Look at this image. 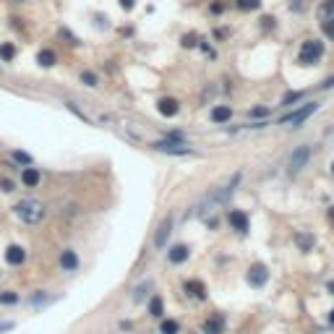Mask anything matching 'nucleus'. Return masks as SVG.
<instances>
[{
  "label": "nucleus",
  "mask_w": 334,
  "mask_h": 334,
  "mask_svg": "<svg viewBox=\"0 0 334 334\" xmlns=\"http://www.w3.org/2000/svg\"><path fill=\"white\" fill-rule=\"evenodd\" d=\"M13 214L26 225H37V222L44 219V206L37 199H21L16 206H13Z\"/></svg>",
  "instance_id": "nucleus-1"
},
{
  "label": "nucleus",
  "mask_w": 334,
  "mask_h": 334,
  "mask_svg": "<svg viewBox=\"0 0 334 334\" xmlns=\"http://www.w3.org/2000/svg\"><path fill=\"white\" fill-rule=\"evenodd\" d=\"M321 55H324V42H318V39H308V42H303L298 60H300L303 66H316L318 60H321Z\"/></svg>",
  "instance_id": "nucleus-2"
},
{
  "label": "nucleus",
  "mask_w": 334,
  "mask_h": 334,
  "mask_svg": "<svg viewBox=\"0 0 334 334\" xmlns=\"http://www.w3.org/2000/svg\"><path fill=\"white\" fill-rule=\"evenodd\" d=\"M240 183V173L238 175H233V180L227 186H222L219 191H214L211 196H206V201L201 204V211H206V209H211V206H217V204H222V201H227L233 196V191H235V186Z\"/></svg>",
  "instance_id": "nucleus-3"
},
{
  "label": "nucleus",
  "mask_w": 334,
  "mask_h": 334,
  "mask_svg": "<svg viewBox=\"0 0 334 334\" xmlns=\"http://www.w3.org/2000/svg\"><path fill=\"white\" fill-rule=\"evenodd\" d=\"M154 149L157 151H167V154H186V151H191V146L183 141V136H180V133H170L164 141H157Z\"/></svg>",
  "instance_id": "nucleus-4"
},
{
  "label": "nucleus",
  "mask_w": 334,
  "mask_h": 334,
  "mask_svg": "<svg viewBox=\"0 0 334 334\" xmlns=\"http://www.w3.org/2000/svg\"><path fill=\"white\" fill-rule=\"evenodd\" d=\"M308 159H311V146H306V144H300L295 151H293V157H290V162H287V173L290 175H295V173H300L303 167L308 164Z\"/></svg>",
  "instance_id": "nucleus-5"
},
{
  "label": "nucleus",
  "mask_w": 334,
  "mask_h": 334,
  "mask_svg": "<svg viewBox=\"0 0 334 334\" xmlns=\"http://www.w3.org/2000/svg\"><path fill=\"white\" fill-rule=\"evenodd\" d=\"M316 110H318V102H308L306 107L295 110L293 115H285V118H282V123H285V126H300L303 120H308V118H311Z\"/></svg>",
  "instance_id": "nucleus-6"
},
{
  "label": "nucleus",
  "mask_w": 334,
  "mask_h": 334,
  "mask_svg": "<svg viewBox=\"0 0 334 334\" xmlns=\"http://www.w3.org/2000/svg\"><path fill=\"white\" fill-rule=\"evenodd\" d=\"M227 222H230V227H233V230H238V233H248V227H251L248 214H246V211H240V209H230Z\"/></svg>",
  "instance_id": "nucleus-7"
},
{
  "label": "nucleus",
  "mask_w": 334,
  "mask_h": 334,
  "mask_svg": "<svg viewBox=\"0 0 334 334\" xmlns=\"http://www.w3.org/2000/svg\"><path fill=\"white\" fill-rule=\"evenodd\" d=\"M266 280H269V271H266V266H264V264H253V266L248 269V282H251L253 287L266 285Z\"/></svg>",
  "instance_id": "nucleus-8"
},
{
  "label": "nucleus",
  "mask_w": 334,
  "mask_h": 334,
  "mask_svg": "<svg viewBox=\"0 0 334 334\" xmlns=\"http://www.w3.org/2000/svg\"><path fill=\"white\" fill-rule=\"evenodd\" d=\"M21 183H24L26 188H37V186L42 183V173L37 170V167H32V164L24 167V170H21Z\"/></svg>",
  "instance_id": "nucleus-9"
},
{
  "label": "nucleus",
  "mask_w": 334,
  "mask_h": 334,
  "mask_svg": "<svg viewBox=\"0 0 334 334\" xmlns=\"http://www.w3.org/2000/svg\"><path fill=\"white\" fill-rule=\"evenodd\" d=\"M6 261L11 266H21L26 261V248L24 246H8L6 248Z\"/></svg>",
  "instance_id": "nucleus-10"
},
{
  "label": "nucleus",
  "mask_w": 334,
  "mask_h": 334,
  "mask_svg": "<svg viewBox=\"0 0 334 334\" xmlns=\"http://www.w3.org/2000/svg\"><path fill=\"white\" fill-rule=\"evenodd\" d=\"M170 233H173V219L167 217V219H162V225L157 227L154 246H157V248H164V246H167V238H170Z\"/></svg>",
  "instance_id": "nucleus-11"
},
{
  "label": "nucleus",
  "mask_w": 334,
  "mask_h": 334,
  "mask_svg": "<svg viewBox=\"0 0 334 334\" xmlns=\"http://www.w3.org/2000/svg\"><path fill=\"white\" fill-rule=\"evenodd\" d=\"M188 256H191V248L188 246H173L170 251H167V259H170V264H183V261H188Z\"/></svg>",
  "instance_id": "nucleus-12"
},
{
  "label": "nucleus",
  "mask_w": 334,
  "mask_h": 334,
  "mask_svg": "<svg viewBox=\"0 0 334 334\" xmlns=\"http://www.w3.org/2000/svg\"><path fill=\"white\" fill-rule=\"evenodd\" d=\"M60 266H63V271H76L79 269V256H76V251L66 248L63 253H60Z\"/></svg>",
  "instance_id": "nucleus-13"
},
{
  "label": "nucleus",
  "mask_w": 334,
  "mask_h": 334,
  "mask_svg": "<svg viewBox=\"0 0 334 334\" xmlns=\"http://www.w3.org/2000/svg\"><path fill=\"white\" fill-rule=\"evenodd\" d=\"M159 113L162 115H167V118H173V115H178V110H180V104H178V99H173V97H162L159 99Z\"/></svg>",
  "instance_id": "nucleus-14"
},
{
  "label": "nucleus",
  "mask_w": 334,
  "mask_h": 334,
  "mask_svg": "<svg viewBox=\"0 0 334 334\" xmlns=\"http://www.w3.org/2000/svg\"><path fill=\"white\" fill-rule=\"evenodd\" d=\"M186 293L201 300V298H206V287H204V282H199V280H191V282H186Z\"/></svg>",
  "instance_id": "nucleus-15"
},
{
  "label": "nucleus",
  "mask_w": 334,
  "mask_h": 334,
  "mask_svg": "<svg viewBox=\"0 0 334 334\" xmlns=\"http://www.w3.org/2000/svg\"><path fill=\"white\" fill-rule=\"evenodd\" d=\"M230 118H233V110L227 107V104H219V107L211 110V120H214V123H227Z\"/></svg>",
  "instance_id": "nucleus-16"
},
{
  "label": "nucleus",
  "mask_w": 334,
  "mask_h": 334,
  "mask_svg": "<svg viewBox=\"0 0 334 334\" xmlns=\"http://www.w3.org/2000/svg\"><path fill=\"white\" fill-rule=\"evenodd\" d=\"M222 326H225L222 316H211L209 321L204 324V334H222Z\"/></svg>",
  "instance_id": "nucleus-17"
},
{
  "label": "nucleus",
  "mask_w": 334,
  "mask_h": 334,
  "mask_svg": "<svg viewBox=\"0 0 334 334\" xmlns=\"http://www.w3.org/2000/svg\"><path fill=\"white\" fill-rule=\"evenodd\" d=\"M149 313L154 316V318H162V316H164V303H162L159 295H154V298L149 300Z\"/></svg>",
  "instance_id": "nucleus-18"
},
{
  "label": "nucleus",
  "mask_w": 334,
  "mask_h": 334,
  "mask_svg": "<svg viewBox=\"0 0 334 334\" xmlns=\"http://www.w3.org/2000/svg\"><path fill=\"white\" fill-rule=\"evenodd\" d=\"M37 60H39V66H44V68H52V66L58 63V58H55L52 50H42V52L37 55Z\"/></svg>",
  "instance_id": "nucleus-19"
},
{
  "label": "nucleus",
  "mask_w": 334,
  "mask_h": 334,
  "mask_svg": "<svg viewBox=\"0 0 334 334\" xmlns=\"http://www.w3.org/2000/svg\"><path fill=\"white\" fill-rule=\"evenodd\" d=\"M13 55H16V47H13V44H0V60H6V63H11L13 60Z\"/></svg>",
  "instance_id": "nucleus-20"
},
{
  "label": "nucleus",
  "mask_w": 334,
  "mask_h": 334,
  "mask_svg": "<svg viewBox=\"0 0 334 334\" xmlns=\"http://www.w3.org/2000/svg\"><path fill=\"white\" fill-rule=\"evenodd\" d=\"M159 331H162V334H178V331H180V324L173 321V318H167V321H162Z\"/></svg>",
  "instance_id": "nucleus-21"
},
{
  "label": "nucleus",
  "mask_w": 334,
  "mask_h": 334,
  "mask_svg": "<svg viewBox=\"0 0 334 334\" xmlns=\"http://www.w3.org/2000/svg\"><path fill=\"white\" fill-rule=\"evenodd\" d=\"M295 243H298L303 251H311V248H313V235H308V233H306V235H298Z\"/></svg>",
  "instance_id": "nucleus-22"
},
{
  "label": "nucleus",
  "mask_w": 334,
  "mask_h": 334,
  "mask_svg": "<svg viewBox=\"0 0 334 334\" xmlns=\"http://www.w3.org/2000/svg\"><path fill=\"white\" fill-rule=\"evenodd\" d=\"M235 3H238L240 11H256L261 6V0H235Z\"/></svg>",
  "instance_id": "nucleus-23"
},
{
  "label": "nucleus",
  "mask_w": 334,
  "mask_h": 334,
  "mask_svg": "<svg viewBox=\"0 0 334 334\" xmlns=\"http://www.w3.org/2000/svg\"><path fill=\"white\" fill-rule=\"evenodd\" d=\"M0 303H6V306H13V303H19V295L13 293V290H6V293H0Z\"/></svg>",
  "instance_id": "nucleus-24"
},
{
  "label": "nucleus",
  "mask_w": 334,
  "mask_h": 334,
  "mask_svg": "<svg viewBox=\"0 0 334 334\" xmlns=\"http://www.w3.org/2000/svg\"><path fill=\"white\" fill-rule=\"evenodd\" d=\"M321 16L324 19H334V0H324L321 3Z\"/></svg>",
  "instance_id": "nucleus-25"
},
{
  "label": "nucleus",
  "mask_w": 334,
  "mask_h": 334,
  "mask_svg": "<svg viewBox=\"0 0 334 334\" xmlns=\"http://www.w3.org/2000/svg\"><path fill=\"white\" fill-rule=\"evenodd\" d=\"M321 29H324V34L334 39V19H324L321 21Z\"/></svg>",
  "instance_id": "nucleus-26"
},
{
  "label": "nucleus",
  "mask_w": 334,
  "mask_h": 334,
  "mask_svg": "<svg viewBox=\"0 0 334 334\" xmlns=\"http://www.w3.org/2000/svg\"><path fill=\"white\" fill-rule=\"evenodd\" d=\"M81 81H84L86 86H97V76L89 73V71H84V73H81Z\"/></svg>",
  "instance_id": "nucleus-27"
},
{
  "label": "nucleus",
  "mask_w": 334,
  "mask_h": 334,
  "mask_svg": "<svg viewBox=\"0 0 334 334\" xmlns=\"http://www.w3.org/2000/svg\"><path fill=\"white\" fill-rule=\"evenodd\" d=\"M13 159H16V162H21V164H32V157H29V154H24V151H13Z\"/></svg>",
  "instance_id": "nucleus-28"
},
{
  "label": "nucleus",
  "mask_w": 334,
  "mask_h": 334,
  "mask_svg": "<svg viewBox=\"0 0 334 334\" xmlns=\"http://www.w3.org/2000/svg\"><path fill=\"white\" fill-rule=\"evenodd\" d=\"M0 188H3L6 193H11V191H13V180H8V178H0Z\"/></svg>",
  "instance_id": "nucleus-29"
},
{
  "label": "nucleus",
  "mask_w": 334,
  "mask_h": 334,
  "mask_svg": "<svg viewBox=\"0 0 334 334\" xmlns=\"http://www.w3.org/2000/svg\"><path fill=\"white\" fill-rule=\"evenodd\" d=\"M251 115L253 118H264V115H269V110L266 107H256V110H251Z\"/></svg>",
  "instance_id": "nucleus-30"
},
{
  "label": "nucleus",
  "mask_w": 334,
  "mask_h": 334,
  "mask_svg": "<svg viewBox=\"0 0 334 334\" xmlns=\"http://www.w3.org/2000/svg\"><path fill=\"white\" fill-rule=\"evenodd\" d=\"M13 329V321H3V324H0V331H11Z\"/></svg>",
  "instance_id": "nucleus-31"
},
{
  "label": "nucleus",
  "mask_w": 334,
  "mask_h": 334,
  "mask_svg": "<svg viewBox=\"0 0 334 334\" xmlns=\"http://www.w3.org/2000/svg\"><path fill=\"white\" fill-rule=\"evenodd\" d=\"M331 86H334V76H331V79H326V81H324V89H331Z\"/></svg>",
  "instance_id": "nucleus-32"
},
{
  "label": "nucleus",
  "mask_w": 334,
  "mask_h": 334,
  "mask_svg": "<svg viewBox=\"0 0 334 334\" xmlns=\"http://www.w3.org/2000/svg\"><path fill=\"white\" fill-rule=\"evenodd\" d=\"M329 219H331V222H334V206H331V209H329Z\"/></svg>",
  "instance_id": "nucleus-33"
},
{
  "label": "nucleus",
  "mask_w": 334,
  "mask_h": 334,
  "mask_svg": "<svg viewBox=\"0 0 334 334\" xmlns=\"http://www.w3.org/2000/svg\"><path fill=\"white\" fill-rule=\"evenodd\" d=\"M331 175H334V164H331Z\"/></svg>",
  "instance_id": "nucleus-34"
}]
</instances>
